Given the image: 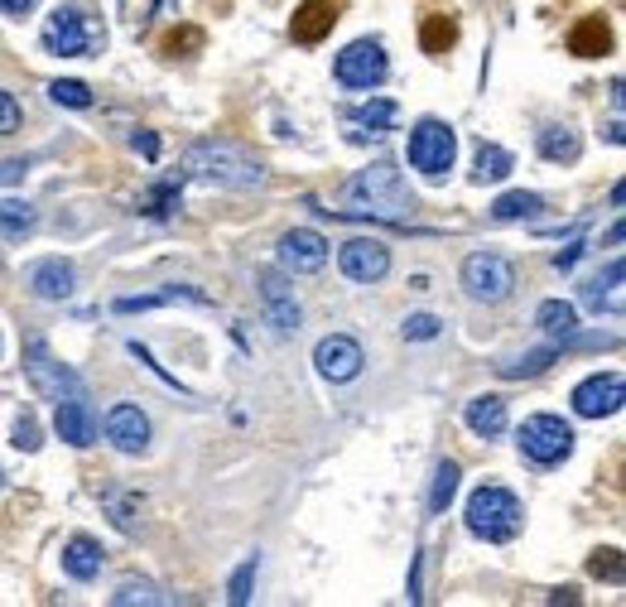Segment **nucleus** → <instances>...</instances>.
I'll list each match as a JSON object with an SVG mask.
<instances>
[{
    "label": "nucleus",
    "mask_w": 626,
    "mask_h": 607,
    "mask_svg": "<svg viewBox=\"0 0 626 607\" xmlns=\"http://www.w3.org/2000/svg\"><path fill=\"white\" fill-rule=\"evenodd\" d=\"M183 169L198 173V179H208V183H222V188H260L266 183V165H260L251 150L231 145V140L193 145V150L183 155Z\"/></svg>",
    "instance_id": "1"
},
{
    "label": "nucleus",
    "mask_w": 626,
    "mask_h": 607,
    "mask_svg": "<svg viewBox=\"0 0 626 607\" xmlns=\"http://www.w3.org/2000/svg\"><path fill=\"white\" fill-rule=\"evenodd\" d=\"M342 202L347 208H338V212H376V217H390V222H405L415 212V198L405 193L400 173L390 165H371L367 173H357L342 188Z\"/></svg>",
    "instance_id": "2"
},
{
    "label": "nucleus",
    "mask_w": 626,
    "mask_h": 607,
    "mask_svg": "<svg viewBox=\"0 0 626 607\" xmlns=\"http://www.w3.org/2000/svg\"><path fill=\"white\" fill-rule=\"evenodd\" d=\"M43 49L49 53H63V58H87L101 49V39H107V29H101V20L92 10L82 6H58L49 14V24H43Z\"/></svg>",
    "instance_id": "3"
},
{
    "label": "nucleus",
    "mask_w": 626,
    "mask_h": 607,
    "mask_svg": "<svg viewBox=\"0 0 626 607\" xmlns=\"http://www.w3.org/2000/svg\"><path fill=\"white\" fill-rule=\"evenodd\" d=\"M468 530L483 535V540L501 545L520 530V501L506 487H477L468 497Z\"/></svg>",
    "instance_id": "4"
},
{
    "label": "nucleus",
    "mask_w": 626,
    "mask_h": 607,
    "mask_svg": "<svg viewBox=\"0 0 626 607\" xmlns=\"http://www.w3.org/2000/svg\"><path fill=\"white\" fill-rule=\"evenodd\" d=\"M574 448V429L564 425L559 415H535L526 419V429H520V454H526L535 468H555L559 458H569Z\"/></svg>",
    "instance_id": "5"
},
{
    "label": "nucleus",
    "mask_w": 626,
    "mask_h": 607,
    "mask_svg": "<svg viewBox=\"0 0 626 607\" xmlns=\"http://www.w3.org/2000/svg\"><path fill=\"white\" fill-rule=\"evenodd\" d=\"M454 155H458V140H454V130H448L444 121H419L410 130V165L415 169H425V173H448L454 169Z\"/></svg>",
    "instance_id": "6"
},
{
    "label": "nucleus",
    "mask_w": 626,
    "mask_h": 607,
    "mask_svg": "<svg viewBox=\"0 0 626 607\" xmlns=\"http://www.w3.org/2000/svg\"><path fill=\"white\" fill-rule=\"evenodd\" d=\"M24 371H29V386L39 390V396L49 400H68L78 396V376H72L63 361L49 357V347H43V338H29L24 342Z\"/></svg>",
    "instance_id": "7"
},
{
    "label": "nucleus",
    "mask_w": 626,
    "mask_h": 607,
    "mask_svg": "<svg viewBox=\"0 0 626 607\" xmlns=\"http://www.w3.org/2000/svg\"><path fill=\"white\" fill-rule=\"evenodd\" d=\"M386 78V49L376 39H357L338 53V82L342 87H376Z\"/></svg>",
    "instance_id": "8"
},
{
    "label": "nucleus",
    "mask_w": 626,
    "mask_h": 607,
    "mask_svg": "<svg viewBox=\"0 0 626 607\" xmlns=\"http://www.w3.org/2000/svg\"><path fill=\"white\" fill-rule=\"evenodd\" d=\"M463 285H468V295L473 299H487V304H497L511 295V285H516V275L511 266H506L501 256H468V266H463Z\"/></svg>",
    "instance_id": "9"
},
{
    "label": "nucleus",
    "mask_w": 626,
    "mask_h": 607,
    "mask_svg": "<svg viewBox=\"0 0 626 607\" xmlns=\"http://www.w3.org/2000/svg\"><path fill=\"white\" fill-rule=\"evenodd\" d=\"M574 410L584 415V419H603V415H617V410H622V371H607V376H588V381L574 390Z\"/></svg>",
    "instance_id": "10"
},
{
    "label": "nucleus",
    "mask_w": 626,
    "mask_h": 607,
    "mask_svg": "<svg viewBox=\"0 0 626 607\" xmlns=\"http://www.w3.org/2000/svg\"><path fill=\"white\" fill-rule=\"evenodd\" d=\"M338 266H342L347 280L371 285V280H381V275L390 270V251L381 241H347L338 251Z\"/></svg>",
    "instance_id": "11"
},
{
    "label": "nucleus",
    "mask_w": 626,
    "mask_h": 607,
    "mask_svg": "<svg viewBox=\"0 0 626 607\" xmlns=\"http://www.w3.org/2000/svg\"><path fill=\"white\" fill-rule=\"evenodd\" d=\"M314 361H318V371L328 376V381H352V376L361 371V347L352 342V338H342V332H332V338H324L318 342V352H314Z\"/></svg>",
    "instance_id": "12"
},
{
    "label": "nucleus",
    "mask_w": 626,
    "mask_h": 607,
    "mask_svg": "<svg viewBox=\"0 0 626 607\" xmlns=\"http://www.w3.org/2000/svg\"><path fill=\"white\" fill-rule=\"evenodd\" d=\"M280 256H285V266H289V270L309 275V270H324V260H328V241L318 237V231H309V227H295V231H285Z\"/></svg>",
    "instance_id": "13"
},
{
    "label": "nucleus",
    "mask_w": 626,
    "mask_h": 607,
    "mask_svg": "<svg viewBox=\"0 0 626 607\" xmlns=\"http://www.w3.org/2000/svg\"><path fill=\"white\" fill-rule=\"evenodd\" d=\"M107 439L121 448V454H140L150 444V419L140 415V405H116L107 415Z\"/></svg>",
    "instance_id": "14"
},
{
    "label": "nucleus",
    "mask_w": 626,
    "mask_h": 607,
    "mask_svg": "<svg viewBox=\"0 0 626 607\" xmlns=\"http://www.w3.org/2000/svg\"><path fill=\"white\" fill-rule=\"evenodd\" d=\"M332 24H338V6H332V0H304L295 10L289 34H295V43H318L332 34Z\"/></svg>",
    "instance_id": "15"
},
{
    "label": "nucleus",
    "mask_w": 626,
    "mask_h": 607,
    "mask_svg": "<svg viewBox=\"0 0 626 607\" xmlns=\"http://www.w3.org/2000/svg\"><path fill=\"white\" fill-rule=\"evenodd\" d=\"M260 299H266V318L280 332H289V328H299V304L289 299V289H285V280L280 275H260Z\"/></svg>",
    "instance_id": "16"
},
{
    "label": "nucleus",
    "mask_w": 626,
    "mask_h": 607,
    "mask_svg": "<svg viewBox=\"0 0 626 607\" xmlns=\"http://www.w3.org/2000/svg\"><path fill=\"white\" fill-rule=\"evenodd\" d=\"M29 289H34L39 299H68L72 295V266L68 260H34L29 266Z\"/></svg>",
    "instance_id": "17"
},
{
    "label": "nucleus",
    "mask_w": 626,
    "mask_h": 607,
    "mask_svg": "<svg viewBox=\"0 0 626 607\" xmlns=\"http://www.w3.org/2000/svg\"><path fill=\"white\" fill-rule=\"evenodd\" d=\"M569 53L578 58H603L613 53V24L603 20V14H588V20H578L569 29Z\"/></svg>",
    "instance_id": "18"
},
{
    "label": "nucleus",
    "mask_w": 626,
    "mask_h": 607,
    "mask_svg": "<svg viewBox=\"0 0 626 607\" xmlns=\"http://www.w3.org/2000/svg\"><path fill=\"white\" fill-rule=\"evenodd\" d=\"M53 429H58V439H68V444H78V448L92 444V410H87V400H78V396L58 400Z\"/></svg>",
    "instance_id": "19"
},
{
    "label": "nucleus",
    "mask_w": 626,
    "mask_h": 607,
    "mask_svg": "<svg viewBox=\"0 0 626 607\" xmlns=\"http://www.w3.org/2000/svg\"><path fill=\"white\" fill-rule=\"evenodd\" d=\"M468 429L473 434H483V439H497V434L506 429V405L497 400V396H477V400H468Z\"/></svg>",
    "instance_id": "20"
},
{
    "label": "nucleus",
    "mask_w": 626,
    "mask_h": 607,
    "mask_svg": "<svg viewBox=\"0 0 626 607\" xmlns=\"http://www.w3.org/2000/svg\"><path fill=\"white\" fill-rule=\"evenodd\" d=\"M63 569L72 574V578H97V569H101V549H97V540H87V535H72V540L63 545Z\"/></svg>",
    "instance_id": "21"
},
{
    "label": "nucleus",
    "mask_w": 626,
    "mask_h": 607,
    "mask_svg": "<svg viewBox=\"0 0 626 607\" xmlns=\"http://www.w3.org/2000/svg\"><path fill=\"white\" fill-rule=\"evenodd\" d=\"M419 43H425V53L444 58L458 43V20L454 14H425V24H419Z\"/></svg>",
    "instance_id": "22"
},
{
    "label": "nucleus",
    "mask_w": 626,
    "mask_h": 607,
    "mask_svg": "<svg viewBox=\"0 0 626 607\" xmlns=\"http://www.w3.org/2000/svg\"><path fill=\"white\" fill-rule=\"evenodd\" d=\"M584 299L593 304V309H603V299H607V309L622 314V260H613V266H607V280L598 275V280L584 289Z\"/></svg>",
    "instance_id": "23"
},
{
    "label": "nucleus",
    "mask_w": 626,
    "mask_h": 607,
    "mask_svg": "<svg viewBox=\"0 0 626 607\" xmlns=\"http://www.w3.org/2000/svg\"><path fill=\"white\" fill-rule=\"evenodd\" d=\"M202 43H208V34H202L198 24H173L165 34V43H159V53L165 58H188V53H198Z\"/></svg>",
    "instance_id": "24"
},
{
    "label": "nucleus",
    "mask_w": 626,
    "mask_h": 607,
    "mask_svg": "<svg viewBox=\"0 0 626 607\" xmlns=\"http://www.w3.org/2000/svg\"><path fill=\"white\" fill-rule=\"evenodd\" d=\"M477 183H497V179H506V173H511V155L501 150V145H483V150H477Z\"/></svg>",
    "instance_id": "25"
},
{
    "label": "nucleus",
    "mask_w": 626,
    "mask_h": 607,
    "mask_svg": "<svg viewBox=\"0 0 626 607\" xmlns=\"http://www.w3.org/2000/svg\"><path fill=\"white\" fill-rule=\"evenodd\" d=\"M540 328L545 332H555V338H569V332L578 328V314L569 309V304H559V299H549V304H540Z\"/></svg>",
    "instance_id": "26"
},
{
    "label": "nucleus",
    "mask_w": 626,
    "mask_h": 607,
    "mask_svg": "<svg viewBox=\"0 0 626 607\" xmlns=\"http://www.w3.org/2000/svg\"><path fill=\"white\" fill-rule=\"evenodd\" d=\"M540 150H545V159H564L569 165V159H578V136L569 126H549L540 136Z\"/></svg>",
    "instance_id": "27"
},
{
    "label": "nucleus",
    "mask_w": 626,
    "mask_h": 607,
    "mask_svg": "<svg viewBox=\"0 0 626 607\" xmlns=\"http://www.w3.org/2000/svg\"><path fill=\"white\" fill-rule=\"evenodd\" d=\"M545 202L535 198V193H506V198H497L491 202V217H501V222H516V217H535Z\"/></svg>",
    "instance_id": "28"
},
{
    "label": "nucleus",
    "mask_w": 626,
    "mask_h": 607,
    "mask_svg": "<svg viewBox=\"0 0 626 607\" xmlns=\"http://www.w3.org/2000/svg\"><path fill=\"white\" fill-rule=\"evenodd\" d=\"M458 491V462H439V472H434V491H429V511H444L448 501H454Z\"/></svg>",
    "instance_id": "29"
},
{
    "label": "nucleus",
    "mask_w": 626,
    "mask_h": 607,
    "mask_svg": "<svg viewBox=\"0 0 626 607\" xmlns=\"http://www.w3.org/2000/svg\"><path fill=\"white\" fill-rule=\"evenodd\" d=\"M0 227H6L10 237H24V231H34V212H29V202H14V198L0 202Z\"/></svg>",
    "instance_id": "30"
},
{
    "label": "nucleus",
    "mask_w": 626,
    "mask_h": 607,
    "mask_svg": "<svg viewBox=\"0 0 626 607\" xmlns=\"http://www.w3.org/2000/svg\"><path fill=\"white\" fill-rule=\"evenodd\" d=\"M352 121H357V126H371V136H381V130L396 121V101H371V107H361Z\"/></svg>",
    "instance_id": "31"
},
{
    "label": "nucleus",
    "mask_w": 626,
    "mask_h": 607,
    "mask_svg": "<svg viewBox=\"0 0 626 607\" xmlns=\"http://www.w3.org/2000/svg\"><path fill=\"white\" fill-rule=\"evenodd\" d=\"M588 569H593V578H607V584H622V549H598V555L588 559Z\"/></svg>",
    "instance_id": "32"
},
{
    "label": "nucleus",
    "mask_w": 626,
    "mask_h": 607,
    "mask_svg": "<svg viewBox=\"0 0 626 607\" xmlns=\"http://www.w3.org/2000/svg\"><path fill=\"white\" fill-rule=\"evenodd\" d=\"M49 92H53V101H58V107H92V92H87V87L82 82H63V78H58L53 87H49Z\"/></svg>",
    "instance_id": "33"
},
{
    "label": "nucleus",
    "mask_w": 626,
    "mask_h": 607,
    "mask_svg": "<svg viewBox=\"0 0 626 607\" xmlns=\"http://www.w3.org/2000/svg\"><path fill=\"white\" fill-rule=\"evenodd\" d=\"M555 357H559V347H545V352H530L526 361H516V367H506V376H535V371H545Z\"/></svg>",
    "instance_id": "34"
},
{
    "label": "nucleus",
    "mask_w": 626,
    "mask_h": 607,
    "mask_svg": "<svg viewBox=\"0 0 626 607\" xmlns=\"http://www.w3.org/2000/svg\"><path fill=\"white\" fill-rule=\"evenodd\" d=\"M14 448H24V454H34L39 448V425H34V415H20L14 419V439H10Z\"/></svg>",
    "instance_id": "35"
},
{
    "label": "nucleus",
    "mask_w": 626,
    "mask_h": 607,
    "mask_svg": "<svg viewBox=\"0 0 626 607\" xmlns=\"http://www.w3.org/2000/svg\"><path fill=\"white\" fill-rule=\"evenodd\" d=\"M111 603H116V607H126V603H165V598H159V593H155L150 584H126Z\"/></svg>",
    "instance_id": "36"
},
{
    "label": "nucleus",
    "mask_w": 626,
    "mask_h": 607,
    "mask_svg": "<svg viewBox=\"0 0 626 607\" xmlns=\"http://www.w3.org/2000/svg\"><path fill=\"white\" fill-rule=\"evenodd\" d=\"M14 130H20V107L10 92H0V136H14Z\"/></svg>",
    "instance_id": "37"
},
{
    "label": "nucleus",
    "mask_w": 626,
    "mask_h": 607,
    "mask_svg": "<svg viewBox=\"0 0 626 607\" xmlns=\"http://www.w3.org/2000/svg\"><path fill=\"white\" fill-rule=\"evenodd\" d=\"M439 332V318L434 314H415L410 324H405V338H434Z\"/></svg>",
    "instance_id": "38"
},
{
    "label": "nucleus",
    "mask_w": 626,
    "mask_h": 607,
    "mask_svg": "<svg viewBox=\"0 0 626 607\" xmlns=\"http://www.w3.org/2000/svg\"><path fill=\"white\" fill-rule=\"evenodd\" d=\"M251 574H256V564H241V569H237V578H231V603L251 598V593H246V588H251Z\"/></svg>",
    "instance_id": "39"
},
{
    "label": "nucleus",
    "mask_w": 626,
    "mask_h": 607,
    "mask_svg": "<svg viewBox=\"0 0 626 607\" xmlns=\"http://www.w3.org/2000/svg\"><path fill=\"white\" fill-rule=\"evenodd\" d=\"M0 10H6V14H29V10H34V0H0Z\"/></svg>",
    "instance_id": "40"
},
{
    "label": "nucleus",
    "mask_w": 626,
    "mask_h": 607,
    "mask_svg": "<svg viewBox=\"0 0 626 607\" xmlns=\"http://www.w3.org/2000/svg\"><path fill=\"white\" fill-rule=\"evenodd\" d=\"M20 173H24V159H10V165L0 169V179H6V183H14V179H20Z\"/></svg>",
    "instance_id": "41"
}]
</instances>
